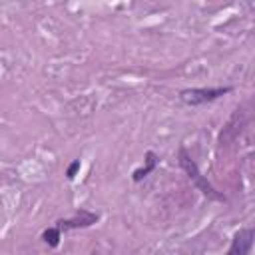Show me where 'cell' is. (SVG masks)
Listing matches in <instances>:
<instances>
[{"instance_id":"obj_1","label":"cell","mask_w":255,"mask_h":255,"mask_svg":"<svg viewBox=\"0 0 255 255\" xmlns=\"http://www.w3.org/2000/svg\"><path fill=\"white\" fill-rule=\"evenodd\" d=\"M177 159H179V167L187 173V177L191 179V183L205 195V197H209V199H217V201H225V197H223V193H219L209 181H207V177L199 171V167H197V163L193 161V157L187 153V149L185 147H179V153H177Z\"/></svg>"},{"instance_id":"obj_2","label":"cell","mask_w":255,"mask_h":255,"mask_svg":"<svg viewBox=\"0 0 255 255\" xmlns=\"http://www.w3.org/2000/svg\"><path fill=\"white\" fill-rule=\"evenodd\" d=\"M233 88L231 86H219V88H187V90H181L179 92V98L185 106H203L207 102H213V100H219L221 96L229 94Z\"/></svg>"},{"instance_id":"obj_3","label":"cell","mask_w":255,"mask_h":255,"mask_svg":"<svg viewBox=\"0 0 255 255\" xmlns=\"http://www.w3.org/2000/svg\"><path fill=\"white\" fill-rule=\"evenodd\" d=\"M98 219H100V215H98L96 211H90V209H78L72 217H68V219H58V221H56V227H58L60 231L84 229V227L94 225Z\"/></svg>"},{"instance_id":"obj_4","label":"cell","mask_w":255,"mask_h":255,"mask_svg":"<svg viewBox=\"0 0 255 255\" xmlns=\"http://www.w3.org/2000/svg\"><path fill=\"white\" fill-rule=\"evenodd\" d=\"M253 239H255V229L253 227H243L239 231H235L231 245L227 249L225 255H249L251 247H253Z\"/></svg>"},{"instance_id":"obj_5","label":"cell","mask_w":255,"mask_h":255,"mask_svg":"<svg viewBox=\"0 0 255 255\" xmlns=\"http://www.w3.org/2000/svg\"><path fill=\"white\" fill-rule=\"evenodd\" d=\"M145 163L141 165V167H137V169H133V173H131V179L135 181V183H139L143 177H147L153 169H155V165H157V161H159V157L149 149V151H145V159H143Z\"/></svg>"},{"instance_id":"obj_6","label":"cell","mask_w":255,"mask_h":255,"mask_svg":"<svg viewBox=\"0 0 255 255\" xmlns=\"http://www.w3.org/2000/svg\"><path fill=\"white\" fill-rule=\"evenodd\" d=\"M42 239H44V243H48L50 247H58V245H60V239H62V231H60L56 225H52V227H48V229L42 231Z\"/></svg>"},{"instance_id":"obj_7","label":"cell","mask_w":255,"mask_h":255,"mask_svg":"<svg viewBox=\"0 0 255 255\" xmlns=\"http://www.w3.org/2000/svg\"><path fill=\"white\" fill-rule=\"evenodd\" d=\"M80 167H82V161H80V159H74V161L68 165V169H66V177H68V179H74Z\"/></svg>"},{"instance_id":"obj_8","label":"cell","mask_w":255,"mask_h":255,"mask_svg":"<svg viewBox=\"0 0 255 255\" xmlns=\"http://www.w3.org/2000/svg\"><path fill=\"white\" fill-rule=\"evenodd\" d=\"M92 255H96V253H92Z\"/></svg>"}]
</instances>
